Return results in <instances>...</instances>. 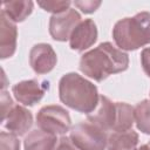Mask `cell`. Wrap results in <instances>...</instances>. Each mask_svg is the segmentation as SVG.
I'll use <instances>...</instances> for the list:
<instances>
[{
    "instance_id": "obj_10",
    "label": "cell",
    "mask_w": 150,
    "mask_h": 150,
    "mask_svg": "<svg viewBox=\"0 0 150 150\" xmlns=\"http://www.w3.org/2000/svg\"><path fill=\"white\" fill-rule=\"evenodd\" d=\"M97 40V27L94 20H82L73 30L69 38V46L73 50L83 52L91 47Z\"/></svg>"
},
{
    "instance_id": "obj_6",
    "label": "cell",
    "mask_w": 150,
    "mask_h": 150,
    "mask_svg": "<svg viewBox=\"0 0 150 150\" xmlns=\"http://www.w3.org/2000/svg\"><path fill=\"white\" fill-rule=\"evenodd\" d=\"M36 124L39 129L53 134L64 135L70 130L71 120L68 111L61 105H46L42 107L36 114Z\"/></svg>"
},
{
    "instance_id": "obj_21",
    "label": "cell",
    "mask_w": 150,
    "mask_h": 150,
    "mask_svg": "<svg viewBox=\"0 0 150 150\" xmlns=\"http://www.w3.org/2000/svg\"><path fill=\"white\" fill-rule=\"evenodd\" d=\"M141 63L144 73L150 77V48H144L141 53Z\"/></svg>"
},
{
    "instance_id": "obj_4",
    "label": "cell",
    "mask_w": 150,
    "mask_h": 150,
    "mask_svg": "<svg viewBox=\"0 0 150 150\" xmlns=\"http://www.w3.org/2000/svg\"><path fill=\"white\" fill-rule=\"evenodd\" d=\"M88 121L104 131H127L135 122L134 108L125 102H112L102 95L97 110L88 115Z\"/></svg>"
},
{
    "instance_id": "obj_22",
    "label": "cell",
    "mask_w": 150,
    "mask_h": 150,
    "mask_svg": "<svg viewBox=\"0 0 150 150\" xmlns=\"http://www.w3.org/2000/svg\"><path fill=\"white\" fill-rule=\"evenodd\" d=\"M54 150H79V149L75 146V144L71 142V139L69 137L62 136L59 139V142H57V144H56Z\"/></svg>"
},
{
    "instance_id": "obj_15",
    "label": "cell",
    "mask_w": 150,
    "mask_h": 150,
    "mask_svg": "<svg viewBox=\"0 0 150 150\" xmlns=\"http://www.w3.org/2000/svg\"><path fill=\"white\" fill-rule=\"evenodd\" d=\"M33 1L30 0H14L2 2L4 12L13 22H22L27 16L30 15L33 11Z\"/></svg>"
},
{
    "instance_id": "obj_18",
    "label": "cell",
    "mask_w": 150,
    "mask_h": 150,
    "mask_svg": "<svg viewBox=\"0 0 150 150\" xmlns=\"http://www.w3.org/2000/svg\"><path fill=\"white\" fill-rule=\"evenodd\" d=\"M38 5L42 7L46 12H50L53 14L62 13L70 8V1H39Z\"/></svg>"
},
{
    "instance_id": "obj_5",
    "label": "cell",
    "mask_w": 150,
    "mask_h": 150,
    "mask_svg": "<svg viewBox=\"0 0 150 150\" xmlns=\"http://www.w3.org/2000/svg\"><path fill=\"white\" fill-rule=\"evenodd\" d=\"M69 138L79 150H105L108 141L107 132L89 121L75 124Z\"/></svg>"
},
{
    "instance_id": "obj_3",
    "label": "cell",
    "mask_w": 150,
    "mask_h": 150,
    "mask_svg": "<svg viewBox=\"0 0 150 150\" xmlns=\"http://www.w3.org/2000/svg\"><path fill=\"white\" fill-rule=\"evenodd\" d=\"M112 39L121 50H136L150 43V12H141L118 20L112 28Z\"/></svg>"
},
{
    "instance_id": "obj_12",
    "label": "cell",
    "mask_w": 150,
    "mask_h": 150,
    "mask_svg": "<svg viewBox=\"0 0 150 150\" xmlns=\"http://www.w3.org/2000/svg\"><path fill=\"white\" fill-rule=\"evenodd\" d=\"M18 29L15 22H13L4 12L0 13V57H11L16 49Z\"/></svg>"
},
{
    "instance_id": "obj_13",
    "label": "cell",
    "mask_w": 150,
    "mask_h": 150,
    "mask_svg": "<svg viewBox=\"0 0 150 150\" xmlns=\"http://www.w3.org/2000/svg\"><path fill=\"white\" fill-rule=\"evenodd\" d=\"M59 139L56 135L46 132L41 129L32 130L23 141L25 150H54Z\"/></svg>"
},
{
    "instance_id": "obj_7",
    "label": "cell",
    "mask_w": 150,
    "mask_h": 150,
    "mask_svg": "<svg viewBox=\"0 0 150 150\" xmlns=\"http://www.w3.org/2000/svg\"><path fill=\"white\" fill-rule=\"evenodd\" d=\"M81 21L80 13L74 8H69L59 14H53L49 20V34L55 41H67L74 28Z\"/></svg>"
},
{
    "instance_id": "obj_2",
    "label": "cell",
    "mask_w": 150,
    "mask_h": 150,
    "mask_svg": "<svg viewBox=\"0 0 150 150\" xmlns=\"http://www.w3.org/2000/svg\"><path fill=\"white\" fill-rule=\"evenodd\" d=\"M59 97L67 107L87 115L91 114L100 102L97 87L77 73H67L60 79Z\"/></svg>"
},
{
    "instance_id": "obj_20",
    "label": "cell",
    "mask_w": 150,
    "mask_h": 150,
    "mask_svg": "<svg viewBox=\"0 0 150 150\" xmlns=\"http://www.w3.org/2000/svg\"><path fill=\"white\" fill-rule=\"evenodd\" d=\"M0 102H1V120H4L7 116V114L9 112V110L14 107V103H13V100L11 98L9 94L5 90L1 91Z\"/></svg>"
},
{
    "instance_id": "obj_1",
    "label": "cell",
    "mask_w": 150,
    "mask_h": 150,
    "mask_svg": "<svg viewBox=\"0 0 150 150\" xmlns=\"http://www.w3.org/2000/svg\"><path fill=\"white\" fill-rule=\"evenodd\" d=\"M129 56L110 42H102L80 59V70L96 82L128 69Z\"/></svg>"
},
{
    "instance_id": "obj_17",
    "label": "cell",
    "mask_w": 150,
    "mask_h": 150,
    "mask_svg": "<svg viewBox=\"0 0 150 150\" xmlns=\"http://www.w3.org/2000/svg\"><path fill=\"white\" fill-rule=\"evenodd\" d=\"M0 150H20V141L18 139V136L12 132L1 131Z\"/></svg>"
},
{
    "instance_id": "obj_8",
    "label": "cell",
    "mask_w": 150,
    "mask_h": 150,
    "mask_svg": "<svg viewBox=\"0 0 150 150\" xmlns=\"http://www.w3.org/2000/svg\"><path fill=\"white\" fill-rule=\"evenodd\" d=\"M46 90H48V82H40L38 80H25L12 87L15 100L28 107L38 103L43 97Z\"/></svg>"
},
{
    "instance_id": "obj_16",
    "label": "cell",
    "mask_w": 150,
    "mask_h": 150,
    "mask_svg": "<svg viewBox=\"0 0 150 150\" xmlns=\"http://www.w3.org/2000/svg\"><path fill=\"white\" fill-rule=\"evenodd\" d=\"M134 117L136 127L143 134L150 135V101L143 100L134 108Z\"/></svg>"
},
{
    "instance_id": "obj_9",
    "label": "cell",
    "mask_w": 150,
    "mask_h": 150,
    "mask_svg": "<svg viewBox=\"0 0 150 150\" xmlns=\"http://www.w3.org/2000/svg\"><path fill=\"white\" fill-rule=\"evenodd\" d=\"M57 62L56 53L48 43H38L32 47L29 52V63L32 69L41 75L47 74L55 67Z\"/></svg>"
},
{
    "instance_id": "obj_19",
    "label": "cell",
    "mask_w": 150,
    "mask_h": 150,
    "mask_svg": "<svg viewBox=\"0 0 150 150\" xmlns=\"http://www.w3.org/2000/svg\"><path fill=\"white\" fill-rule=\"evenodd\" d=\"M74 5H75V7L81 9V12H83L86 14H90V13H94L101 6V1H93V0L74 1Z\"/></svg>"
},
{
    "instance_id": "obj_23",
    "label": "cell",
    "mask_w": 150,
    "mask_h": 150,
    "mask_svg": "<svg viewBox=\"0 0 150 150\" xmlns=\"http://www.w3.org/2000/svg\"><path fill=\"white\" fill-rule=\"evenodd\" d=\"M135 150H150V141H149L148 143H145V144L141 145L139 148H136Z\"/></svg>"
},
{
    "instance_id": "obj_14",
    "label": "cell",
    "mask_w": 150,
    "mask_h": 150,
    "mask_svg": "<svg viewBox=\"0 0 150 150\" xmlns=\"http://www.w3.org/2000/svg\"><path fill=\"white\" fill-rule=\"evenodd\" d=\"M138 144V134L132 129L112 131L108 136L107 150H135Z\"/></svg>"
},
{
    "instance_id": "obj_11",
    "label": "cell",
    "mask_w": 150,
    "mask_h": 150,
    "mask_svg": "<svg viewBox=\"0 0 150 150\" xmlns=\"http://www.w3.org/2000/svg\"><path fill=\"white\" fill-rule=\"evenodd\" d=\"M1 121L9 132L16 136H22L30 129L33 124V115L25 107L14 104L7 116Z\"/></svg>"
}]
</instances>
